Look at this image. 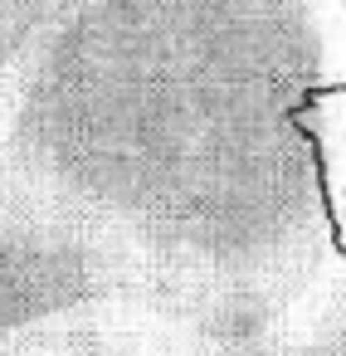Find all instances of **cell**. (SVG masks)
I'll use <instances>...</instances> for the list:
<instances>
[{
    "instance_id": "6da1fadb",
    "label": "cell",
    "mask_w": 346,
    "mask_h": 356,
    "mask_svg": "<svg viewBox=\"0 0 346 356\" xmlns=\"http://www.w3.org/2000/svg\"><path fill=\"white\" fill-rule=\"evenodd\" d=\"M346 0H83L0 113V186L98 234L171 351L263 332L336 254L293 108L346 83Z\"/></svg>"
},
{
    "instance_id": "7a4b0ae2",
    "label": "cell",
    "mask_w": 346,
    "mask_h": 356,
    "mask_svg": "<svg viewBox=\"0 0 346 356\" xmlns=\"http://www.w3.org/2000/svg\"><path fill=\"white\" fill-rule=\"evenodd\" d=\"M156 341L166 317L137 273L69 215L0 186V356Z\"/></svg>"
},
{
    "instance_id": "3957f363",
    "label": "cell",
    "mask_w": 346,
    "mask_h": 356,
    "mask_svg": "<svg viewBox=\"0 0 346 356\" xmlns=\"http://www.w3.org/2000/svg\"><path fill=\"white\" fill-rule=\"evenodd\" d=\"M200 356H346V249H336L263 332Z\"/></svg>"
},
{
    "instance_id": "277c9868",
    "label": "cell",
    "mask_w": 346,
    "mask_h": 356,
    "mask_svg": "<svg viewBox=\"0 0 346 356\" xmlns=\"http://www.w3.org/2000/svg\"><path fill=\"white\" fill-rule=\"evenodd\" d=\"M293 122L307 137L312 161H317V186H322L331 244L346 249V83L307 93L293 108Z\"/></svg>"
},
{
    "instance_id": "5b68a950",
    "label": "cell",
    "mask_w": 346,
    "mask_h": 356,
    "mask_svg": "<svg viewBox=\"0 0 346 356\" xmlns=\"http://www.w3.org/2000/svg\"><path fill=\"white\" fill-rule=\"evenodd\" d=\"M59 356H176L156 341H103V346H79V351H59Z\"/></svg>"
}]
</instances>
